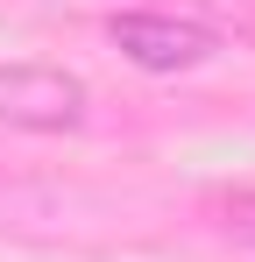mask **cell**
<instances>
[{"label": "cell", "instance_id": "cell-1", "mask_svg": "<svg viewBox=\"0 0 255 262\" xmlns=\"http://www.w3.org/2000/svg\"><path fill=\"white\" fill-rule=\"evenodd\" d=\"M92 92L78 71L57 64H0V121L7 128H36V135H64L85 121Z\"/></svg>", "mask_w": 255, "mask_h": 262}, {"label": "cell", "instance_id": "cell-2", "mask_svg": "<svg viewBox=\"0 0 255 262\" xmlns=\"http://www.w3.org/2000/svg\"><path fill=\"white\" fill-rule=\"evenodd\" d=\"M107 36H114V50H121L128 64H142V71H192V64L213 57V29L177 21V14H114Z\"/></svg>", "mask_w": 255, "mask_h": 262}, {"label": "cell", "instance_id": "cell-3", "mask_svg": "<svg viewBox=\"0 0 255 262\" xmlns=\"http://www.w3.org/2000/svg\"><path fill=\"white\" fill-rule=\"evenodd\" d=\"M234 234H241V241H255V199H241V206H234Z\"/></svg>", "mask_w": 255, "mask_h": 262}]
</instances>
